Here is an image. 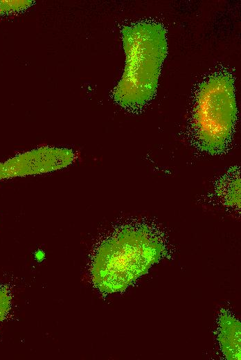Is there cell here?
<instances>
[{"instance_id": "obj_3", "label": "cell", "mask_w": 241, "mask_h": 360, "mask_svg": "<svg viewBox=\"0 0 241 360\" xmlns=\"http://www.w3.org/2000/svg\"><path fill=\"white\" fill-rule=\"evenodd\" d=\"M236 117L232 75L218 73L203 81L197 91L193 116L199 147L212 154L222 152L231 138Z\"/></svg>"}, {"instance_id": "obj_1", "label": "cell", "mask_w": 241, "mask_h": 360, "mask_svg": "<svg viewBox=\"0 0 241 360\" xmlns=\"http://www.w3.org/2000/svg\"><path fill=\"white\" fill-rule=\"evenodd\" d=\"M165 246L146 226L129 228L99 248L91 267L92 280L101 292L124 291L162 257Z\"/></svg>"}, {"instance_id": "obj_5", "label": "cell", "mask_w": 241, "mask_h": 360, "mask_svg": "<svg viewBox=\"0 0 241 360\" xmlns=\"http://www.w3.org/2000/svg\"><path fill=\"white\" fill-rule=\"evenodd\" d=\"M10 298L8 291L0 287V321L4 319L10 309Z\"/></svg>"}, {"instance_id": "obj_4", "label": "cell", "mask_w": 241, "mask_h": 360, "mask_svg": "<svg viewBox=\"0 0 241 360\" xmlns=\"http://www.w3.org/2000/svg\"><path fill=\"white\" fill-rule=\"evenodd\" d=\"M217 339L225 358L240 359V323L231 313L222 310L219 317Z\"/></svg>"}, {"instance_id": "obj_2", "label": "cell", "mask_w": 241, "mask_h": 360, "mask_svg": "<svg viewBox=\"0 0 241 360\" xmlns=\"http://www.w3.org/2000/svg\"><path fill=\"white\" fill-rule=\"evenodd\" d=\"M123 38L126 64L115 97L123 105L141 107L157 91L167 55L166 29L160 23L142 21L125 27Z\"/></svg>"}]
</instances>
